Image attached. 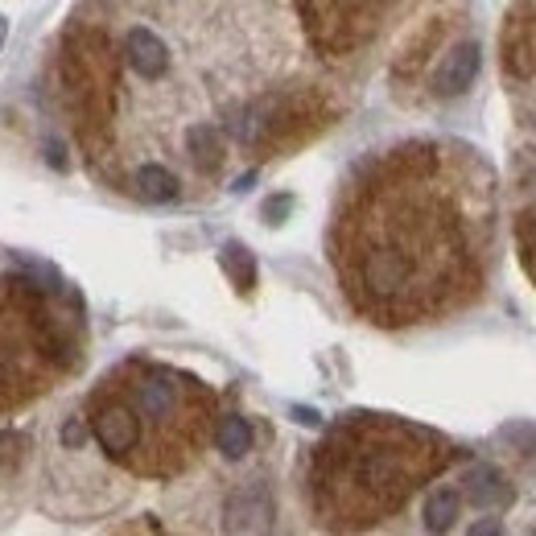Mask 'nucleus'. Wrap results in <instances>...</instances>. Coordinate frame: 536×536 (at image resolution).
Instances as JSON below:
<instances>
[{
    "label": "nucleus",
    "instance_id": "f257e3e1",
    "mask_svg": "<svg viewBox=\"0 0 536 536\" xmlns=\"http://www.w3.org/2000/svg\"><path fill=\"white\" fill-rule=\"evenodd\" d=\"M339 236L343 281L355 306L384 322H409L429 310V301L471 285L462 211L446 194L425 190L417 157H396V182H376L363 211L343 219Z\"/></svg>",
    "mask_w": 536,
    "mask_h": 536
},
{
    "label": "nucleus",
    "instance_id": "f03ea898",
    "mask_svg": "<svg viewBox=\"0 0 536 536\" xmlns=\"http://www.w3.org/2000/svg\"><path fill=\"white\" fill-rule=\"evenodd\" d=\"M450 446L429 429L400 421H351L314 462L318 504L339 524H372L442 471Z\"/></svg>",
    "mask_w": 536,
    "mask_h": 536
},
{
    "label": "nucleus",
    "instance_id": "7ed1b4c3",
    "mask_svg": "<svg viewBox=\"0 0 536 536\" xmlns=\"http://www.w3.org/2000/svg\"><path fill=\"white\" fill-rule=\"evenodd\" d=\"M380 13L384 9L372 5H301V17H310V38L330 54H347L372 38Z\"/></svg>",
    "mask_w": 536,
    "mask_h": 536
},
{
    "label": "nucleus",
    "instance_id": "20e7f679",
    "mask_svg": "<svg viewBox=\"0 0 536 536\" xmlns=\"http://www.w3.org/2000/svg\"><path fill=\"white\" fill-rule=\"evenodd\" d=\"M91 429H95L99 446H104L112 458H128L132 450H141V442H145L141 417H137V409L128 405L124 392L99 400L95 413H91Z\"/></svg>",
    "mask_w": 536,
    "mask_h": 536
},
{
    "label": "nucleus",
    "instance_id": "39448f33",
    "mask_svg": "<svg viewBox=\"0 0 536 536\" xmlns=\"http://www.w3.org/2000/svg\"><path fill=\"white\" fill-rule=\"evenodd\" d=\"M124 54H128V66L137 71L141 79H161L170 71V46H165L149 25H132L128 38H124Z\"/></svg>",
    "mask_w": 536,
    "mask_h": 536
},
{
    "label": "nucleus",
    "instance_id": "423d86ee",
    "mask_svg": "<svg viewBox=\"0 0 536 536\" xmlns=\"http://www.w3.org/2000/svg\"><path fill=\"white\" fill-rule=\"evenodd\" d=\"M479 66H483V50H479V42H462V46H454V50L442 58L438 75H433V91H438V95H462L466 87L475 83Z\"/></svg>",
    "mask_w": 536,
    "mask_h": 536
},
{
    "label": "nucleus",
    "instance_id": "0eeeda50",
    "mask_svg": "<svg viewBox=\"0 0 536 536\" xmlns=\"http://www.w3.org/2000/svg\"><path fill=\"white\" fill-rule=\"evenodd\" d=\"M268 524H273V504H268V495L260 487L240 491L227 504V528H231V536H260Z\"/></svg>",
    "mask_w": 536,
    "mask_h": 536
},
{
    "label": "nucleus",
    "instance_id": "6e6552de",
    "mask_svg": "<svg viewBox=\"0 0 536 536\" xmlns=\"http://www.w3.org/2000/svg\"><path fill=\"white\" fill-rule=\"evenodd\" d=\"M508 71L516 75H536V5L516 9L508 25Z\"/></svg>",
    "mask_w": 536,
    "mask_h": 536
},
{
    "label": "nucleus",
    "instance_id": "1a4fd4ad",
    "mask_svg": "<svg viewBox=\"0 0 536 536\" xmlns=\"http://www.w3.org/2000/svg\"><path fill=\"white\" fill-rule=\"evenodd\" d=\"M466 499H471L479 512H499L512 504V487L495 466H475V471L466 475Z\"/></svg>",
    "mask_w": 536,
    "mask_h": 536
},
{
    "label": "nucleus",
    "instance_id": "9d476101",
    "mask_svg": "<svg viewBox=\"0 0 536 536\" xmlns=\"http://www.w3.org/2000/svg\"><path fill=\"white\" fill-rule=\"evenodd\" d=\"M186 149H190V161H194L203 174H215L219 165H223V137H219L215 124H190Z\"/></svg>",
    "mask_w": 536,
    "mask_h": 536
},
{
    "label": "nucleus",
    "instance_id": "9b49d317",
    "mask_svg": "<svg viewBox=\"0 0 536 536\" xmlns=\"http://www.w3.org/2000/svg\"><path fill=\"white\" fill-rule=\"evenodd\" d=\"M132 190L145 203H174L178 198V178L165 170V165H141L137 174H132Z\"/></svg>",
    "mask_w": 536,
    "mask_h": 536
},
{
    "label": "nucleus",
    "instance_id": "f8f14e48",
    "mask_svg": "<svg viewBox=\"0 0 536 536\" xmlns=\"http://www.w3.org/2000/svg\"><path fill=\"white\" fill-rule=\"evenodd\" d=\"M458 508H462V495H458L454 487H438V491L425 499L421 520H425L429 532H450L454 520H458Z\"/></svg>",
    "mask_w": 536,
    "mask_h": 536
},
{
    "label": "nucleus",
    "instance_id": "ddd939ff",
    "mask_svg": "<svg viewBox=\"0 0 536 536\" xmlns=\"http://www.w3.org/2000/svg\"><path fill=\"white\" fill-rule=\"evenodd\" d=\"M215 446L223 458H244L252 450V425L236 413H227L219 425H215Z\"/></svg>",
    "mask_w": 536,
    "mask_h": 536
},
{
    "label": "nucleus",
    "instance_id": "4468645a",
    "mask_svg": "<svg viewBox=\"0 0 536 536\" xmlns=\"http://www.w3.org/2000/svg\"><path fill=\"white\" fill-rule=\"evenodd\" d=\"M219 264H223V273L236 281V289L240 293H248L252 285H256V260H252V252L244 248V244H223V252H219Z\"/></svg>",
    "mask_w": 536,
    "mask_h": 536
},
{
    "label": "nucleus",
    "instance_id": "2eb2a0df",
    "mask_svg": "<svg viewBox=\"0 0 536 536\" xmlns=\"http://www.w3.org/2000/svg\"><path fill=\"white\" fill-rule=\"evenodd\" d=\"M520 256H524V264L532 268V277H536V211L520 215Z\"/></svg>",
    "mask_w": 536,
    "mask_h": 536
},
{
    "label": "nucleus",
    "instance_id": "dca6fc26",
    "mask_svg": "<svg viewBox=\"0 0 536 536\" xmlns=\"http://www.w3.org/2000/svg\"><path fill=\"white\" fill-rule=\"evenodd\" d=\"M293 211V194H273V198H268V203H264V223H285V215Z\"/></svg>",
    "mask_w": 536,
    "mask_h": 536
},
{
    "label": "nucleus",
    "instance_id": "f3484780",
    "mask_svg": "<svg viewBox=\"0 0 536 536\" xmlns=\"http://www.w3.org/2000/svg\"><path fill=\"white\" fill-rule=\"evenodd\" d=\"M62 442H66V446H83V442H87V429H83V421H79V417H75V421H66Z\"/></svg>",
    "mask_w": 536,
    "mask_h": 536
},
{
    "label": "nucleus",
    "instance_id": "a211bd4d",
    "mask_svg": "<svg viewBox=\"0 0 536 536\" xmlns=\"http://www.w3.org/2000/svg\"><path fill=\"white\" fill-rule=\"evenodd\" d=\"M466 536H508V532H504V524H499V520H479V524H471V532H466Z\"/></svg>",
    "mask_w": 536,
    "mask_h": 536
},
{
    "label": "nucleus",
    "instance_id": "6ab92c4d",
    "mask_svg": "<svg viewBox=\"0 0 536 536\" xmlns=\"http://www.w3.org/2000/svg\"><path fill=\"white\" fill-rule=\"evenodd\" d=\"M293 421H297V425H318L322 417H318L314 409H306V405H297V409H293Z\"/></svg>",
    "mask_w": 536,
    "mask_h": 536
},
{
    "label": "nucleus",
    "instance_id": "aec40b11",
    "mask_svg": "<svg viewBox=\"0 0 536 536\" xmlns=\"http://www.w3.org/2000/svg\"><path fill=\"white\" fill-rule=\"evenodd\" d=\"M252 182H256V174H244V178H240V182H236V190H240V194H244V190H248V186H252Z\"/></svg>",
    "mask_w": 536,
    "mask_h": 536
},
{
    "label": "nucleus",
    "instance_id": "412c9836",
    "mask_svg": "<svg viewBox=\"0 0 536 536\" xmlns=\"http://www.w3.org/2000/svg\"><path fill=\"white\" fill-rule=\"evenodd\" d=\"M5 38H9V21L0 17V46H5Z\"/></svg>",
    "mask_w": 536,
    "mask_h": 536
}]
</instances>
